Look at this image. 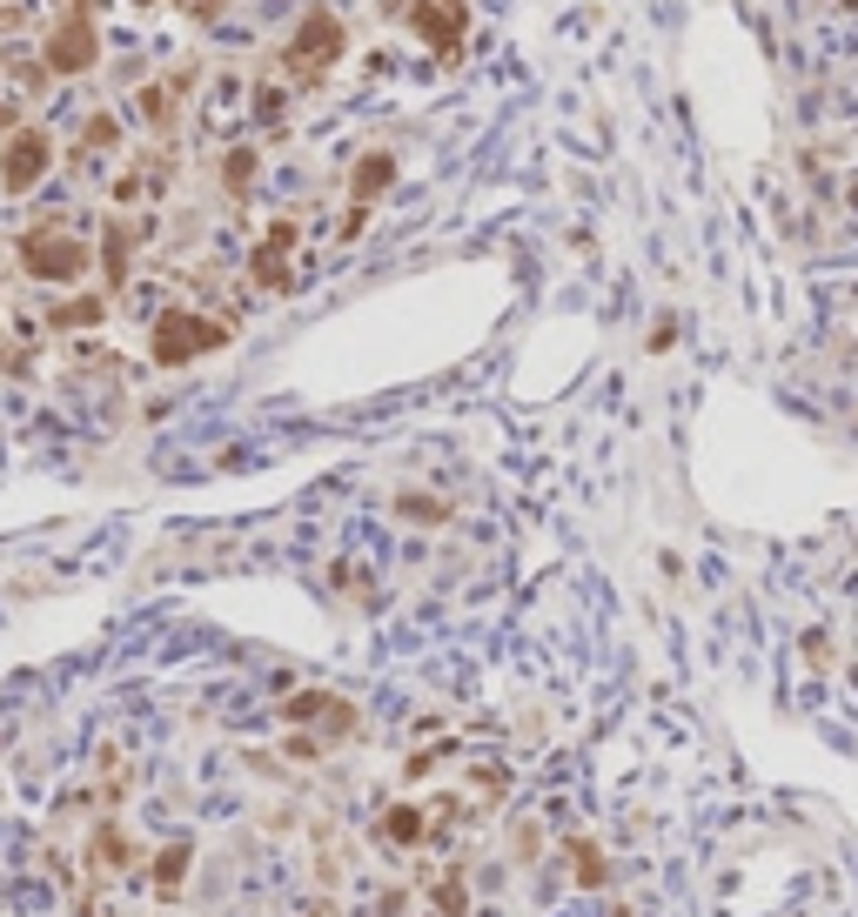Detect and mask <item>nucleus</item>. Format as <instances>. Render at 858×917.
<instances>
[{"mask_svg": "<svg viewBox=\"0 0 858 917\" xmlns=\"http://www.w3.org/2000/svg\"><path fill=\"white\" fill-rule=\"evenodd\" d=\"M141 8H154V0H141Z\"/></svg>", "mask_w": 858, "mask_h": 917, "instance_id": "dca6fc26", "label": "nucleus"}, {"mask_svg": "<svg viewBox=\"0 0 858 917\" xmlns=\"http://www.w3.org/2000/svg\"><path fill=\"white\" fill-rule=\"evenodd\" d=\"M437 904H443V917H463V910H470V897H463V877H456V870L437 884Z\"/></svg>", "mask_w": 858, "mask_h": 917, "instance_id": "ddd939ff", "label": "nucleus"}, {"mask_svg": "<svg viewBox=\"0 0 858 917\" xmlns=\"http://www.w3.org/2000/svg\"><path fill=\"white\" fill-rule=\"evenodd\" d=\"M188 857H194L188 844H168L162 857H154V891H162V897H175V891H181V870H188Z\"/></svg>", "mask_w": 858, "mask_h": 917, "instance_id": "1a4fd4ad", "label": "nucleus"}, {"mask_svg": "<svg viewBox=\"0 0 858 917\" xmlns=\"http://www.w3.org/2000/svg\"><path fill=\"white\" fill-rule=\"evenodd\" d=\"M21 268L34 275V282H81L88 275V242L67 228H34L21 234Z\"/></svg>", "mask_w": 858, "mask_h": 917, "instance_id": "f03ea898", "label": "nucleus"}, {"mask_svg": "<svg viewBox=\"0 0 858 917\" xmlns=\"http://www.w3.org/2000/svg\"><path fill=\"white\" fill-rule=\"evenodd\" d=\"M389 181H396V154H389V148H369L363 162H356V175H349V202H356V208H376V194H382Z\"/></svg>", "mask_w": 858, "mask_h": 917, "instance_id": "6e6552de", "label": "nucleus"}, {"mask_svg": "<svg viewBox=\"0 0 858 917\" xmlns=\"http://www.w3.org/2000/svg\"><path fill=\"white\" fill-rule=\"evenodd\" d=\"M48 162H54V141L41 135V128H27V135H14L8 148H0V188L8 194H27L34 181L48 175Z\"/></svg>", "mask_w": 858, "mask_h": 917, "instance_id": "39448f33", "label": "nucleus"}, {"mask_svg": "<svg viewBox=\"0 0 858 917\" xmlns=\"http://www.w3.org/2000/svg\"><path fill=\"white\" fill-rule=\"evenodd\" d=\"M101 61V34L88 14H67L54 34H48V74H61V81H74V74H88Z\"/></svg>", "mask_w": 858, "mask_h": 917, "instance_id": "20e7f679", "label": "nucleus"}, {"mask_svg": "<svg viewBox=\"0 0 858 917\" xmlns=\"http://www.w3.org/2000/svg\"><path fill=\"white\" fill-rule=\"evenodd\" d=\"M222 342H228V329L209 322V315H194V308H162V322H154V362H162V369H181V362H194V355H209V348H222Z\"/></svg>", "mask_w": 858, "mask_h": 917, "instance_id": "7ed1b4c3", "label": "nucleus"}, {"mask_svg": "<svg viewBox=\"0 0 858 917\" xmlns=\"http://www.w3.org/2000/svg\"><path fill=\"white\" fill-rule=\"evenodd\" d=\"M403 21H409L437 54H450V48L463 41V27H470V8H463V0H409Z\"/></svg>", "mask_w": 858, "mask_h": 917, "instance_id": "423d86ee", "label": "nucleus"}, {"mask_svg": "<svg viewBox=\"0 0 858 917\" xmlns=\"http://www.w3.org/2000/svg\"><path fill=\"white\" fill-rule=\"evenodd\" d=\"M81 141H88V154H108L114 141H122V128H114V114H94V122L81 128Z\"/></svg>", "mask_w": 858, "mask_h": 917, "instance_id": "f8f14e48", "label": "nucleus"}, {"mask_svg": "<svg viewBox=\"0 0 858 917\" xmlns=\"http://www.w3.org/2000/svg\"><path fill=\"white\" fill-rule=\"evenodd\" d=\"M222 8H228V0H188V14H194V21H215Z\"/></svg>", "mask_w": 858, "mask_h": 917, "instance_id": "2eb2a0df", "label": "nucleus"}, {"mask_svg": "<svg viewBox=\"0 0 858 917\" xmlns=\"http://www.w3.org/2000/svg\"><path fill=\"white\" fill-rule=\"evenodd\" d=\"M289 249H295V221H276V228L262 234V249L249 255V275H255L262 289H289L295 282V275H289Z\"/></svg>", "mask_w": 858, "mask_h": 917, "instance_id": "0eeeda50", "label": "nucleus"}, {"mask_svg": "<svg viewBox=\"0 0 858 917\" xmlns=\"http://www.w3.org/2000/svg\"><path fill=\"white\" fill-rule=\"evenodd\" d=\"M108 315V302L101 295H81V302H61L54 308V329H88V322H101Z\"/></svg>", "mask_w": 858, "mask_h": 917, "instance_id": "9d476101", "label": "nucleus"}, {"mask_svg": "<svg viewBox=\"0 0 858 917\" xmlns=\"http://www.w3.org/2000/svg\"><path fill=\"white\" fill-rule=\"evenodd\" d=\"M342 48H349L342 21H336L329 8H308V14L295 21V34H289V48H282V74H289L295 88H323V74L342 61Z\"/></svg>", "mask_w": 858, "mask_h": 917, "instance_id": "f257e3e1", "label": "nucleus"}, {"mask_svg": "<svg viewBox=\"0 0 858 917\" xmlns=\"http://www.w3.org/2000/svg\"><path fill=\"white\" fill-rule=\"evenodd\" d=\"M249 175H255V154L236 148V154H228V188H249Z\"/></svg>", "mask_w": 858, "mask_h": 917, "instance_id": "4468645a", "label": "nucleus"}, {"mask_svg": "<svg viewBox=\"0 0 858 917\" xmlns=\"http://www.w3.org/2000/svg\"><path fill=\"white\" fill-rule=\"evenodd\" d=\"M101 255H108V282H128V228L114 221L108 228V242H101Z\"/></svg>", "mask_w": 858, "mask_h": 917, "instance_id": "9b49d317", "label": "nucleus"}]
</instances>
